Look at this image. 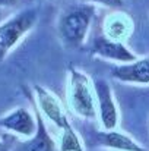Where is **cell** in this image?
I'll return each instance as SVG.
<instances>
[{
  "label": "cell",
  "instance_id": "cell-1",
  "mask_svg": "<svg viewBox=\"0 0 149 151\" xmlns=\"http://www.w3.org/2000/svg\"><path fill=\"white\" fill-rule=\"evenodd\" d=\"M94 16L95 4L86 1L73 3L63 9L57 21V32L61 43L67 49L82 47L86 40Z\"/></svg>",
  "mask_w": 149,
  "mask_h": 151
},
{
  "label": "cell",
  "instance_id": "cell-2",
  "mask_svg": "<svg viewBox=\"0 0 149 151\" xmlns=\"http://www.w3.org/2000/svg\"><path fill=\"white\" fill-rule=\"evenodd\" d=\"M67 104L69 109L83 119L97 117V100L89 76L75 66L67 70Z\"/></svg>",
  "mask_w": 149,
  "mask_h": 151
},
{
  "label": "cell",
  "instance_id": "cell-3",
  "mask_svg": "<svg viewBox=\"0 0 149 151\" xmlns=\"http://www.w3.org/2000/svg\"><path fill=\"white\" fill-rule=\"evenodd\" d=\"M37 21V7H26L16 12L15 15H12L0 24V63L22 41V38L29 31H32Z\"/></svg>",
  "mask_w": 149,
  "mask_h": 151
},
{
  "label": "cell",
  "instance_id": "cell-4",
  "mask_svg": "<svg viewBox=\"0 0 149 151\" xmlns=\"http://www.w3.org/2000/svg\"><path fill=\"white\" fill-rule=\"evenodd\" d=\"M92 87L97 100V116H99L101 126L104 128V131L115 129L118 123V110L111 85L105 79L98 78L92 82Z\"/></svg>",
  "mask_w": 149,
  "mask_h": 151
},
{
  "label": "cell",
  "instance_id": "cell-5",
  "mask_svg": "<svg viewBox=\"0 0 149 151\" xmlns=\"http://www.w3.org/2000/svg\"><path fill=\"white\" fill-rule=\"evenodd\" d=\"M32 93H34V96H32L34 101H35L40 113L43 114V117H46L53 125H56L60 131L67 128L69 125H72L61 103L56 97L54 93H51L43 85H34Z\"/></svg>",
  "mask_w": 149,
  "mask_h": 151
},
{
  "label": "cell",
  "instance_id": "cell-6",
  "mask_svg": "<svg viewBox=\"0 0 149 151\" xmlns=\"http://www.w3.org/2000/svg\"><path fill=\"white\" fill-rule=\"evenodd\" d=\"M91 53L95 57L105 59L110 62H117L118 65L130 63L138 59V56L132 50H129L124 43L114 41L111 38H107L105 35H99L92 40Z\"/></svg>",
  "mask_w": 149,
  "mask_h": 151
},
{
  "label": "cell",
  "instance_id": "cell-7",
  "mask_svg": "<svg viewBox=\"0 0 149 151\" xmlns=\"http://www.w3.org/2000/svg\"><path fill=\"white\" fill-rule=\"evenodd\" d=\"M0 128L18 137L31 138L37 131V119L25 107H18L0 116Z\"/></svg>",
  "mask_w": 149,
  "mask_h": 151
},
{
  "label": "cell",
  "instance_id": "cell-8",
  "mask_svg": "<svg viewBox=\"0 0 149 151\" xmlns=\"http://www.w3.org/2000/svg\"><path fill=\"white\" fill-rule=\"evenodd\" d=\"M111 76L120 82L127 84H149V56L136 59L130 63L111 66Z\"/></svg>",
  "mask_w": 149,
  "mask_h": 151
},
{
  "label": "cell",
  "instance_id": "cell-9",
  "mask_svg": "<svg viewBox=\"0 0 149 151\" xmlns=\"http://www.w3.org/2000/svg\"><path fill=\"white\" fill-rule=\"evenodd\" d=\"M31 103L35 109V119H37V131L31 138H26L24 142H19V145H16L15 151H56V141L53 139V137L50 135L48 129L46 126V120L43 117V114L40 113L34 97L31 99Z\"/></svg>",
  "mask_w": 149,
  "mask_h": 151
},
{
  "label": "cell",
  "instance_id": "cell-10",
  "mask_svg": "<svg viewBox=\"0 0 149 151\" xmlns=\"http://www.w3.org/2000/svg\"><path fill=\"white\" fill-rule=\"evenodd\" d=\"M97 141L101 147L117 151H149L138 144L133 138L120 131H102L97 134Z\"/></svg>",
  "mask_w": 149,
  "mask_h": 151
},
{
  "label": "cell",
  "instance_id": "cell-11",
  "mask_svg": "<svg viewBox=\"0 0 149 151\" xmlns=\"http://www.w3.org/2000/svg\"><path fill=\"white\" fill-rule=\"evenodd\" d=\"M132 28H133L132 19L123 12H115L105 18L102 29H104V35L107 38L123 43V40H126L130 35Z\"/></svg>",
  "mask_w": 149,
  "mask_h": 151
},
{
  "label": "cell",
  "instance_id": "cell-12",
  "mask_svg": "<svg viewBox=\"0 0 149 151\" xmlns=\"http://www.w3.org/2000/svg\"><path fill=\"white\" fill-rule=\"evenodd\" d=\"M58 145H60V151H85L78 132L72 125L61 129V138Z\"/></svg>",
  "mask_w": 149,
  "mask_h": 151
},
{
  "label": "cell",
  "instance_id": "cell-13",
  "mask_svg": "<svg viewBox=\"0 0 149 151\" xmlns=\"http://www.w3.org/2000/svg\"><path fill=\"white\" fill-rule=\"evenodd\" d=\"M83 1L91 3V4H102L111 9H123L126 6L124 0H83Z\"/></svg>",
  "mask_w": 149,
  "mask_h": 151
},
{
  "label": "cell",
  "instance_id": "cell-14",
  "mask_svg": "<svg viewBox=\"0 0 149 151\" xmlns=\"http://www.w3.org/2000/svg\"><path fill=\"white\" fill-rule=\"evenodd\" d=\"M19 3V0H0V7H13Z\"/></svg>",
  "mask_w": 149,
  "mask_h": 151
},
{
  "label": "cell",
  "instance_id": "cell-15",
  "mask_svg": "<svg viewBox=\"0 0 149 151\" xmlns=\"http://www.w3.org/2000/svg\"><path fill=\"white\" fill-rule=\"evenodd\" d=\"M0 151H9V144L0 139Z\"/></svg>",
  "mask_w": 149,
  "mask_h": 151
}]
</instances>
